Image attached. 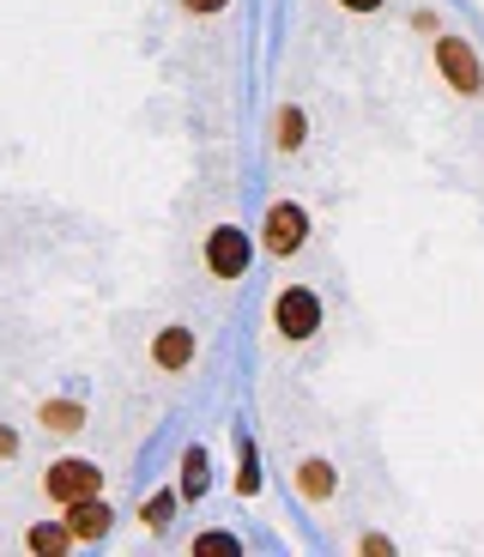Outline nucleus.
<instances>
[{"mask_svg": "<svg viewBox=\"0 0 484 557\" xmlns=\"http://www.w3.org/2000/svg\"><path fill=\"white\" fill-rule=\"evenodd\" d=\"M13 455H18V436L7 431V424H0V460H13Z\"/></svg>", "mask_w": 484, "mask_h": 557, "instance_id": "dca6fc26", "label": "nucleus"}, {"mask_svg": "<svg viewBox=\"0 0 484 557\" xmlns=\"http://www.w3.org/2000/svg\"><path fill=\"white\" fill-rule=\"evenodd\" d=\"M309 237V212L303 207H290V200H278L273 212H266V249L273 255H297Z\"/></svg>", "mask_w": 484, "mask_h": 557, "instance_id": "39448f33", "label": "nucleus"}, {"mask_svg": "<svg viewBox=\"0 0 484 557\" xmlns=\"http://www.w3.org/2000/svg\"><path fill=\"white\" fill-rule=\"evenodd\" d=\"M236 460H243V467H236V491H243V497H255V491H261V473H255V448H249V443H236Z\"/></svg>", "mask_w": 484, "mask_h": 557, "instance_id": "4468645a", "label": "nucleus"}, {"mask_svg": "<svg viewBox=\"0 0 484 557\" xmlns=\"http://www.w3.org/2000/svg\"><path fill=\"white\" fill-rule=\"evenodd\" d=\"M182 7H188V13H219L224 0H182Z\"/></svg>", "mask_w": 484, "mask_h": 557, "instance_id": "f3484780", "label": "nucleus"}, {"mask_svg": "<svg viewBox=\"0 0 484 557\" xmlns=\"http://www.w3.org/2000/svg\"><path fill=\"white\" fill-rule=\"evenodd\" d=\"M42 431H55V436H73L85 424V406L79 400H42Z\"/></svg>", "mask_w": 484, "mask_h": 557, "instance_id": "1a4fd4ad", "label": "nucleus"}, {"mask_svg": "<svg viewBox=\"0 0 484 557\" xmlns=\"http://www.w3.org/2000/svg\"><path fill=\"white\" fill-rule=\"evenodd\" d=\"M339 7H351V13H375L382 0H339Z\"/></svg>", "mask_w": 484, "mask_h": 557, "instance_id": "a211bd4d", "label": "nucleus"}, {"mask_svg": "<svg viewBox=\"0 0 484 557\" xmlns=\"http://www.w3.org/2000/svg\"><path fill=\"white\" fill-rule=\"evenodd\" d=\"M67 528H73V540H103V533H110V503L103 497L67 503Z\"/></svg>", "mask_w": 484, "mask_h": 557, "instance_id": "423d86ee", "label": "nucleus"}, {"mask_svg": "<svg viewBox=\"0 0 484 557\" xmlns=\"http://www.w3.org/2000/svg\"><path fill=\"white\" fill-rule=\"evenodd\" d=\"M25 545L37 557H55V552H67V545H73V528H67V521H42V528L25 533Z\"/></svg>", "mask_w": 484, "mask_h": 557, "instance_id": "9d476101", "label": "nucleus"}, {"mask_svg": "<svg viewBox=\"0 0 484 557\" xmlns=\"http://www.w3.org/2000/svg\"><path fill=\"white\" fill-rule=\"evenodd\" d=\"M303 134H309V122H303V110H278V152H297L303 146Z\"/></svg>", "mask_w": 484, "mask_h": 557, "instance_id": "ddd939ff", "label": "nucleus"}, {"mask_svg": "<svg viewBox=\"0 0 484 557\" xmlns=\"http://www.w3.org/2000/svg\"><path fill=\"white\" fill-rule=\"evenodd\" d=\"M436 67H443V79L455 85L460 98H472V91L484 85V61L472 55L467 37H436Z\"/></svg>", "mask_w": 484, "mask_h": 557, "instance_id": "f257e3e1", "label": "nucleus"}, {"mask_svg": "<svg viewBox=\"0 0 484 557\" xmlns=\"http://www.w3.org/2000/svg\"><path fill=\"white\" fill-rule=\"evenodd\" d=\"M207 491V448H188L182 455V497H200Z\"/></svg>", "mask_w": 484, "mask_h": 557, "instance_id": "f8f14e48", "label": "nucleus"}, {"mask_svg": "<svg viewBox=\"0 0 484 557\" xmlns=\"http://www.w3.org/2000/svg\"><path fill=\"white\" fill-rule=\"evenodd\" d=\"M273 321H278V334H285V339H309L321 327V297L303 292V285H290V292H278Z\"/></svg>", "mask_w": 484, "mask_h": 557, "instance_id": "7ed1b4c3", "label": "nucleus"}, {"mask_svg": "<svg viewBox=\"0 0 484 557\" xmlns=\"http://www.w3.org/2000/svg\"><path fill=\"white\" fill-rule=\"evenodd\" d=\"M170 516H176V491H158V497L139 503V521H146L152 533H164V528H170Z\"/></svg>", "mask_w": 484, "mask_h": 557, "instance_id": "9b49d317", "label": "nucleus"}, {"mask_svg": "<svg viewBox=\"0 0 484 557\" xmlns=\"http://www.w3.org/2000/svg\"><path fill=\"white\" fill-rule=\"evenodd\" d=\"M194 552H236V540H231V533H200Z\"/></svg>", "mask_w": 484, "mask_h": 557, "instance_id": "2eb2a0df", "label": "nucleus"}, {"mask_svg": "<svg viewBox=\"0 0 484 557\" xmlns=\"http://www.w3.org/2000/svg\"><path fill=\"white\" fill-rule=\"evenodd\" d=\"M249 237H243V231H236V224H219V231H212L207 237V267H212V278H243L249 273Z\"/></svg>", "mask_w": 484, "mask_h": 557, "instance_id": "20e7f679", "label": "nucleus"}, {"mask_svg": "<svg viewBox=\"0 0 484 557\" xmlns=\"http://www.w3.org/2000/svg\"><path fill=\"white\" fill-rule=\"evenodd\" d=\"M152 363L158 370H188L194 363V327H164L152 339Z\"/></svg>", "mask_w": 484, "mask_h": 557, "instance_id": "0eeeda50", "label": "nucleus"}, {"mask_svg": "<svg viewBox=\"0 0 484 557\" xmlns=\"http://www.w3.org/2000/svg\"><path fill=\"white\" fill-rule=\"evenodd\" d=\"M297 491H303L309 503H327L333 491H339V473H333L327 460H303V467H297Z\"/></svg>", "mask_w": 484, "mask_h": 557, "instance_id": "6e6552de", "label": "nucleus"}, {"mask_svg": "<svg viewBox=\"0 0 484 557\" xmlns=\"http://www.w3.org/2000/svg\"><path fill=\"white\" fill-rule=\"evenodd\" d=\"M42 491H49L55 503L97 497V491H103V467H91V460H55V467L42 473Z\"/></svg>", "mask_w": 484, "mask_h": 557, "instance_id": "f03ea898", "label": "nucleus"}]
</instances>
